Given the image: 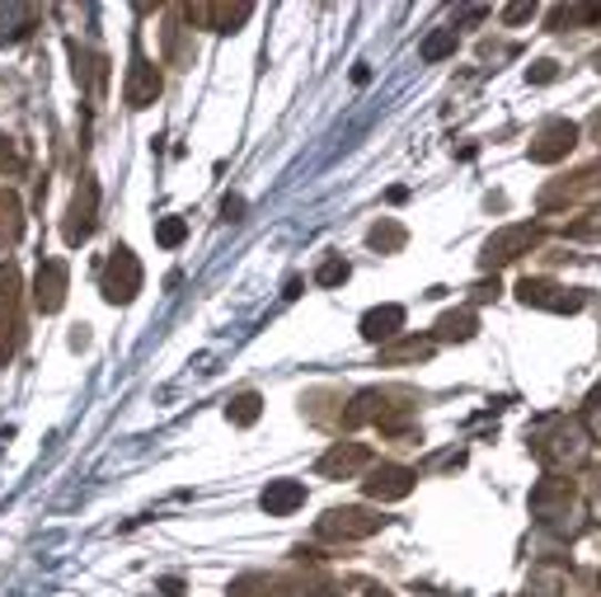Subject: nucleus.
I'll return each mask as SVG.
<instances>
[{"label":"nucleus","mask_w":601,"mask_h":597,"mask_svg":"<svg viewBox=\"0 0 601 597\" xmlns=\"http://www.w3.org/2000/svg\"><path fill=\"white\" fill-rule=\"evenodd\" d=\"M338 277H348L344 264H325V273H319V283H338Z\"/></svg>","instance_id":"0eeeda50"},{"label":"nucleus","mask_w":601,"mask_h":597,"mask_svg":"<svg viewBox=\"0 0 601 597\" xmlns=\"http://www.w3.org/2000/svg\"><path fill=\"white\" fill-rule=\"evenodd\" d=\"M399 321H405V315H399L395 306H386V311H371V315H367V334H371V340H380V334H395L390 325H399Z\"/></svg>","instance_id":"39448f33"},{"label":"nucleus","mask_w":601,"mask_h":597,"mask_svg":"<svg viewBox=\"0 0 601 597\" xmlns=\"http://www.w3.org/2000/svg\"><path fill=\"white\" fill-rule=\"evenodd\" d=\"M29 19H33L29 6H0V43H14V38L24 33L19 24H29Z\"/></svg>","instance_id":"7ed1b4c3"},{"label":"nucleus","mask_w":601,"mask_h":597,"mask_svg":"<svg viewBox=\"0 0 601 597\" xmlns=\"http://www.w3.org/2000/svg\"><path fill=\"white\" fill-rule=\"evenodd\" d=\"M67 296V264H57V259H48L43 269H38V306L43 311H57Z\"/></svg>","instance_id":"f03ea898"},{"label":"nucleus","mask_w":601,"mask_h":597,"mask_svg":"<svg viewBox=\"0 0 601 597\" xmlns=\"http://www.w3.org/2000/svg\"><path fill=\"white\" fill-rule=\"evenodd\" d=\"M179 235H184V222H165V226H160V241H165V245H174Z\"/></svg>","instance_id":"423d86ee"},{"label":"nucleus","mask_w":601,"mask_h":597,"mask_svg":"<svg viewBox=\"0 0 601 597\" xmlns=\"http://www.w3.org/2000/svg\"><path fill=\"white\" fill-rule=\"evenodd\" d=\"M136 283H142V269H136V259H132L128 250H118V254H113V264H109V277H104L109 302H132Z\"/></svg>","instance_id":"f257e3e1"},{"label":"nucleus","mask_w":601,"mask_h":597,"mask_svg":"<svg viewBox=\"0 0 601 597\" xmlns=\"http://www.w3.org/2000/svg\"><path fill=\"white\" fill-rule=\"evenodd\" d=\"M296 504H300V485H277V489L264 494V508H268V513H287V508H296Z\"/></svg>","instance_id":"20e7f679"}]
</instances>
